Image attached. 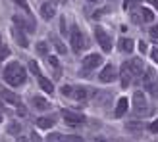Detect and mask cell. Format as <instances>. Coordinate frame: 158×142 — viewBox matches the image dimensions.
Wrapping results in <instances>:
<instances>
[{"label": "cell", "instance_id": "1", "mask_svg": "<svg viewBox=\"0 0 158 142\" xmlns=\"http://www.w3.org/2000/svg\"><path fill=\"white\" fill-rule=\"evenodd\" d=\"M4 81L12 86H21L23 83L27 81V71L21 64L18 61H10L6 67H4Z\"/></svg>", "mask_w": 158, "mask_h": 142}, {"label": "cell", "instance_id": "2", "mask_svg": "<svg viewBox=\"0 0 158 142\" xmlns=\"http://www.w3.org/2000/svg\"><path fill=\"white\" fill-rule=\"evenodd\" d=\"M143 86L151 96H158V77L154 69H145L143 73Z\"/></svg>", "mask_w": 158, "mask_h": 142}, {"label": "cell", "instance_id": "3", "mask_svg": "<svg viewBox=\"0 0 158 142\" xmlns=\"http://www.w3.org/2000/svg\"><path fill=\"white\" fill-rule=\"evenodd\" d=\"M133 109H135V115H139V117L148 115V104H147L145 94L141 90H137L133 94Z\"/></svg>", "mask_w": 158, "mask_h": 142}, {"label": "cell", "instance_id": "4", "mask_svg": "<svg viewBox=\"0 0 158 142\" xmlns=\"http://www.w3.org/2000/svg\"><path fill=\"white\" fill-rule=\"evenodd\" d=\"M69 41H72V48H73V52H79V50H83L85 46H87V41H85V37L81 35V31H79L77 25L72 27V35H69Z\"/></svg>", "mask_w": 158, "mask_h": 142}, {"label": "cell", "instance_id": "5", "mask_svg": "<svg viewBox=\"0 0 158 142\" xmlns=\"http://www.w3.org/2000/svg\"><path fill=\"white\" fill-rule=\"evenodd\" d=\"M94 37H97L100 48L104 50V52H110V50H112V38H110V35H108L102 27H97V29H94Z\"/></svg>", "mask_w": 158, "mask_h": 142}, {"label": "cell", "instance_id": "6", "mask_svg": "<svg viewBox=\"0 0 158 142\" xmlns=\"http://www.w3.org/2000/svg\"><path fill=\"white\" fill-rule=\"evenodd\" d=\"M0 98H4V102H8V104H14V106H19L21 100L15 92H12L10 89H6L4 85H0Z\"/></svg>", "mask_w": 158, "mask_h": 142}, {"label": "cell", "instance_id": "7", "mask_svg": "<svg viewBox=\"0 0 158 142\" xmlns=\"http://www.w3.org/2000/svg\"><path fill=\"white\" fill-rule=\"evenodd\" d=\"M98 79L102 83H112L116 79V67L112 64H106L104 67H102V71L98 73Z\"/></svg>", "mask_w": 158, "mask_h": 142}, {"label": "cell", "instance_id": "8", "mask_svg": "<svg viewBox=\"0 0 158 142\" xmlns=\"http://www.w3.org/2000/svg\"><path fill=\"white\" fill-rule=\"evenodd\" d=\"M129 64V69H131V73H133V79H139V77H143V73H145V64H143V60H139V58H135V60H131V61H127Z\"/></svg>", "mask_w": 158, "mask_h": 142}, {"label": "cell", "instance_id": "9", "mask_svg": "<svg viewBox=\"0 0 158 142\" xmlns=\"http://www.w3.org/2000/svg\"><path fill=\"white\" fill-rule=\"evenodd\" d=\"M62 115H64V119L68 125H79L85 121V115L83 113H77V112H69V109H64L62 112Z\"/></svg>", "mask_w": 158, "mask_h": 142}, {"label": "cell", "instance_id": "10", "mask_svg": "<svg viewBox=\"0 0 158 142\" xmlns=\"http://www.w3.org/2000/svg\"><path fill=\"white\" fill-rule=\"evenodd\" d=\"M102 64V56L100 54H89V56H85L83 58V67L85 69H94V67H98Z\"/></svg>", "mask_w": 158, "mask_h": 142}, {"label": "cell", "instance_id": "11", "mask_svg": "<svg viewBox=\"0 0 158 142\" xmlns=\"http://www.w3.org/2000/svg\"><path fill=\"white\" fill-rule=\"evenodd\" d=\"M120 81H122V86H123V89H125V86H129L131 81H133V73H131L127 61H125V64L120 67Z\"/></svg>", "mask_w": 158, "mask_h": 142}, {"label": "cell", "instance_id": "12", "mask_svg": "<svg viewBox=\"0 0 158 142\" xmlns=\"http://www.w3.org/2000/svg\"><path fill=\"white\" fill-rule=\"evenodd\" d=\"M127 106H129L127 98L122 96L120 100H118V104H116V112H114V115H116V117H123L125 113H127Z\"/></svg>", "mask_w": 158, "mask_h": 142}, {"label": "cell", "instance_id": "13", "mask_svg": "<svg viewBox=\"0 0 158 142\" xmlns=\"http://www.w3.org/2000/svg\"><path fill=\"white\" fill-rule=\"evenodd\" d=\"M54 14H56V8H54V2H44L41 6V15L44 19H52Z\"/></svg>", "mask_w": 158, "mask_h": 142}, {"label": "cell", "instance_id": "14", "mask_svg": "<svg viewBox=\"0 0 158 142\" xmlns=\"http://www.w3.org/2000/svg\"><path fill=\"white\" fill-rule=\"evenodd\" d=\"M69 96H72L73 100H77V102H85L87 100V90L83 89V86H75Z\"/></svg>", "mask_w": 158, "mask_h": 142}, {"label": "cell", "instance_id": "15", "mask_svg": "<svg viewBox=\"0 0 158 142\" xmlns=\"http://www.w3.org/2000/svg\"><path fill=\"white\" fill-rule=\"evenodd\" d=\"M12 33H14L15 42H18L19 46H23V48H25V46L29 44V41H27V37H25V33H23V31H19V29H14Z\"/></svg>", "mask_w": 158, "mask_h": 142}, {"label": "cell", "instance_id": "16", "mask_svg": "<svg viewBox=\"0 0 158 142\" xmlns=\"http://www.w3.org/2000/svg\"><path fill=\"white\" fill-rule=\"evenodd\" d=\"M39 86H41L44 92H48V94H52V92H54V85H52L46 77H43V75H39Z\"/></svg>", "mask_w": 158, "mask_h": 142}, {"label": "cell", "instance_id": "17", "mask_svg": "<svg viewBox=\"0 0 158 142\" xmlns=\"http://www.w3.org/2000/svg\"><path fill=\"white\" fill-rule=\"evenodd\" d=\"M37 127L39 129H52L54 127V117H39Z\"/></svg>", "mask_w": 158, "mask_h": 142}, {"label": "cell", "instance_id": "18", "mask_svg": "<svg viewBox=\"0 0 158 142\" xmlns=\"http://www.w3.org/2000/svg\"><path fill=\"white\" fill-rule=\"evenodd\" d=\"M118 46H120V50H122V52H131V50H133V46H135V42H133L131 38H120Z\"/></svg>", "mask_w": 158, "mask_h": 142}, {"label": "cell", "instance_id": "19", "mask_svg": "<svg viewBox=\"0 0 158 142\" xmlns=\"http://www.w3.org/2000/svg\"><path fill=\"white\" fill-rule=\"evenodd\" d=\"M31 102H33V106L37 109H46V108H48V102H46L44 98H41V96H33V98H31Z\"/></svg>", "mask_w": 158, "mask_h": 142}, {"label": "cell", "instance_id": "20", "mask_svg": "<svg viewBox=\"0 0 158 142\" xmlns=\"http://www.w3.org/2000/svg\"><path fill=\"white\" fill-rule=\"evenodd\" d=\"M139 12H141V19L143 21H147V23L154 21V14L148 10V8H139Z\"/></svg>", "mask_w": 158, "mask_h": 142}, {"label": "cell", "instance_id": "21", "mask_svg": "<svg viewBox=\"0 0 158 142\" xmlns=\"http://www.w3.org/2000/svg\"><path fill=\"white\" fill-rule=\"evenodd\" d=\"M50 41H52V44H54V46H56V50H58V54H68V48H66V46H64V42H62V41H60L58 37H52Z\"/></svg>", "mask_w": 158, "mask_h": 142}, {"label": "cell", "instance_id": "22", "mask_svg": "<svg viewBox=\"0 0 158 142\" xmlns=\"http://www.w3.org/2000/svg\"><path fill=\"white\" fill-rule=\"evenodd\" d=\"M14 21H15V25H19V27H25V29H29V31H33V29H35V25H33V23H27L25 19H21L19 15H14Z\"/></svg>", "mask_w": 158, "mask_h": 142}, {"label": "cell", "instance_id": "23", "mask_svg": "<svg viewBox=\"0 0 158 142\" xmlns=\"http://www.w3.org/2000/svg\"><path fill=\"white\" fill-rule=\"evenodd\" d=\"M48 64L54 67V69H56V77H60V73H62V69H60V64H58V60L56 58H54V56H50L48 58Z\"/></svg>", "mask_w": 158, "mask_h": 142}, {"label": "cell", "instance_id": "24", "mask_svg": "<svg viewBox=\"0 0 158 142\" xmlns=\"http://www.w3.org/2000/svg\"><path fill=\"white\" fill-rule=\"evenodd\" d=\"M62 136L64 135H60V132H50V135L46 136V142H62Z\"/></svg>", "mask_w": 158, "mask_h": 142}, {"label": "cell", "instance_id": "25", "mask_svg": "<svg viewBox=\"0 0 158 142\" xmlns=\"http://www.w3.org/2000/svg\"><path fill=\"white\" fill-rule=\"evenodd\" d=\"M62 142H83V138L77 135H68V136H62Z\"/></svg>", "mask_w": 158, "mask_h": 142}, {"label": "cell", "instance_id": "26", "mask_svg": "<svg viewBox=\"0 0 158 142\" xmlns=\"http://www.w3.org/2000/svg\"><path fill=\"white\" fill-rule=\"evenodd\" d=\"M29 69H31V71H33V73H35L37 77H39V75H41V67H39V64H37V61H35V60H31V61H29Z\"/></svg>", "mask_w": 158, "mask_h": 142}, {"label": "cell", "instance_id": "27", "mask_svg": "<svg viewBox=\"0 0 158 142\" xmlns=\"http://www.w3.org/2000/svg\"><path fill=\"white\" fill-rule=\"evenodd\" d=\"M8 56H10V48H8L6 44H2V46H0V61L6 60Z\"/></svg>", "mask_w": 158, "mask_h": 142}, {"label": "cell", "instance_id": "28", "mask_svg": "<svg viewBox=\"0 0 158 142\" xmlns=\"http://www.w3.org/2000/svg\"><path fill=\"white\" fill-rule=\"evenodd\" d=\"M19 131H21V127L18 123H10V127H8V132H10V135H19Z\"/></svg>", "mask_w": 158, "mask_h": 142}, {"label": "cell", "instance_id": "29", "mask_svg": "<svg viewBox=\"0 0 158 142\" xmlns=\"http://www.w3.org/2000/svg\"><path fill=\"white\" fill-rule=\"evenodd\" d=\"M139 2H141V0H125V2H123V8H125V10H131L133 6H139Z\"/></svg>", "mask_w": 158, "mask_h": 142}, {"label": "cell", "instance_id": "30", "mask_svg": "<svg viewBox=\"0 0 158 142\" xmlns=\"http://www.w3.org/2000/svg\"><path fill=\"white\" fill-rule=\"evenodd\" d=\"M37 52L41 54V56H46V44L44 42H37Z\"/></svg>", "mask_w": 158, "mask_h": 142}, {"label": "cell", "instance_id": "31", "mask_svg": "<svg viewBox=\"0 0 158 142\" xmlns=\"http://www.w3.org/2000/svg\"><path fill=\"white\" fill-rule=\"evenodd\" d=\"M60 31H62V35H68V27H66V18H60Z\"/></svg>", "mask_w": 158, "mask_h": 142}, {"label": "cell", "instance_id": "32", "mask_svg": "<svg viewBox=\"0 0 158 142\" xmlns=\"http://www.w3.org/2000/svg\"><path fill=\"white\" fill-rule=\"evenodd\" d=\"M125 127H127L129 131H139V129H141V123H137V121H131V123H127V125H125Z\"/></svg>", "mask_w": 158, "mask_h": 142}, {"label": "cell", "instance_id": "33", "mask_svg": "<svg viewBox=\"0 0 158 142\" xmlns=\"http://www.w3.org/2000/svg\"><path fill=\"white\" fill-rule=\"evenodd\" d=\"M148 131L154 132V135H158V119H156V121H152L151 125H148Z\"/></svg>", "mask_w": 158, "mask_h": 142}, {"label": "cell", "instance_id": "34", "mask_svg": "<svg viewBox=\"0 0 158 142\" xmlns=\"http://www.w3.org/2000/svg\"><path fill=\"white\" fill-rule=\"evenodd\" d=\"M14 2H15V4H18V6H21V8H23V10H27V12H29V6H27V0H14Z\"/></svg>", "mask_w": 158, "mask_h": 142}, {"label": "cell", "instance_id": "35", "mask_svg": "<svg viewBox=\"0 0 158 142\" xmlns=\"http://www.w3.org/2000/svg\"><path fill=\"white\" fill-rule=\"evenodd\" d=\"M151 58L158 64V48H151Z\"/></svg>", "mask_w": 158, "mask_h": 142}, {"label": "cell", "instance_id": "36", "mask_svg": "<svg viewBox=\"0 0 158 142\" xmlns=\"http://www.w3.org/2000/svg\"><path fill=\"white\" fill-rule=\"evenodd\" d=\"M151 38H158V25L151 27Z\"/></svg>", "mask_w": 158, "mask_h": 142}, {"label": "cell", "instance_id": "37", "mask_svg": "<svg viewBox=\"0 0 158 142\" xmlns=\"http://www.w3.org/2000/svg\"><path fill=\"white\" fill-rule=\"evenodd\" d=\"M18 115H19V117H25V115H27V109L23 108V106H19V108H18Z\"/></svg>", "mask_w": 158, "mask_h": 142}, {"label": "cell", "instance_id": "38", "mask_svg": "<svg viewBox=\"0 0 158 142\" xmlns=\"http://www.w3.org/2000/svg\"><path fill=\"white\" fill-rule=\"evenodd\" d=\"M72 90H73V86H64V89H62V94L69 96V94H72Z\"/></svg>", "mask_w": 158, "mask_h": 142}, {"label": "cell", "instance_id": "39", "mask_svg": "<svg viewBox=\"0 0 158 142\" xmlns=\"http://www.w3.org/2000/svg\"><path fill=\"white\" fill-rule=\"evenodd\" d=\"M31 142H43V140H41V136H39L37 132H33V135H31Z\"/></svg>", "mask_w": 158, "mask_h": 142}, {"label": "cell", "instance_id": "40", "mask_svg": "<svg viewBox=\"0 0 158 142\" xmlns=\"http://www.w3.org/2000/svg\"><path fill=\"white\" fill-rule=\"evenodd\" d=\"M139 50L141 52H147V44L145 42H139Z\"/></svg>", "mask_w": 158, "mask_h": 142}, {"label": "cell", "instance_id": "41", "mask_svg": "<svg viewBox=\"0 0 158 142\" xmlns=\"http://www.w3.org/2000/svg\"><path fill=\"white\" fill-rule=\"evenodd\" d=\"M148 4H152L156 10H158V0H148Z\"/></svg>", "mask_w": 158, "mask_h": 142}, {"label": "cell", "instance_id": "42", "mask_svg": "<svg viewBox=\"0 0 158 142\" xmlns=\"http://www.w3.org/2000/svg\"><path fill=\"white\" fill-rule=\"evenodd\" d=\"M18 142H27V140L25 138H18Z\"/></svg>", "mask_w": 158, "mask_h": 142}, {"label": "cell", "instance_id": "43", "mask_svg": "<svg viewBox=\"0 0 158 142\" xmlns=\"http://www.w3.org/2000/svg\"><path fill=\"white\" fill-rule=\"evenodd\" d=\"M0 46H2V37H0Z\"/></svg>", "mask_w": 158, "mask_h": 142}, {"label": "cell", "instance_id": "44", "mask_svg": "<svg viewBox=\"0 0 158 142\" xmlns=\"http://www.w3.org/2000/svg\"><path fill=\"white\" fill-rule=\"evenodd\" d=\"M89 2H98V0H89Z\"/></svg>", "mask_w": 158, "mask_h": 142}, {"label": "cell", "instance_id": "45", "mask_svg": "<svg viewBox=\"0 0 158 142\" xmlns=\"http://www.w3.org/2000/svg\"><path fill=\"white\" fill-rule=\"evenodd\" d=\"M2 108H4V106H2V102H0V109H2Z\"/></svg>", "mask_w": 158, "mask_h": 142}, {"label": "cell", "instance_id": "46", "mask_svg": "<svg viewBox=\"0 0 158 142\" xmlns=\"http://www.w3.org/2000/svg\"><path fill=\"white\" fill-rule=\"evenodd\" d=\"M0 121H2V115H0Z\"/></svg>", "mask_w": 158, "mask_h": 142}]
</instances>
